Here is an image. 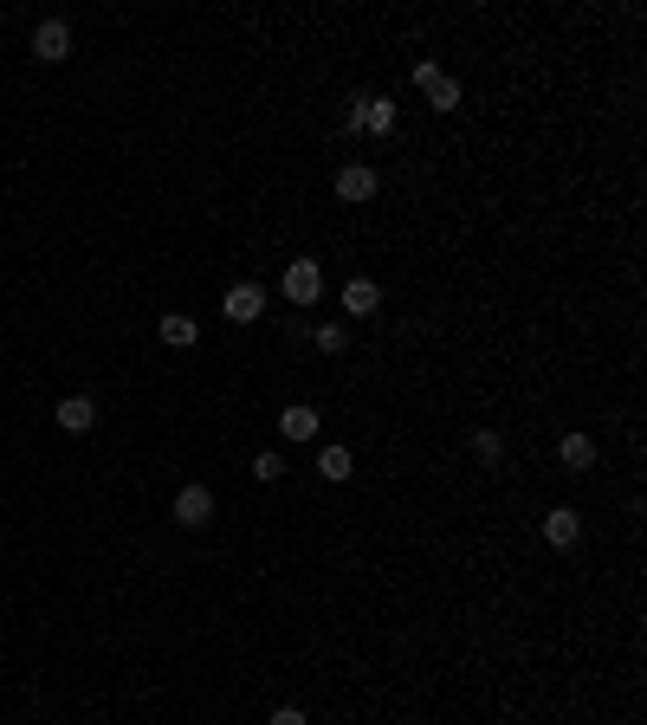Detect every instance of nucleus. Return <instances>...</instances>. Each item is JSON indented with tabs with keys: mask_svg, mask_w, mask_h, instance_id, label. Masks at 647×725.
Returning <instances> with one entry per match:
<instances>
[{
	"mask_svg": "<svg viewBox=\"0 0 647 725\" xmlns=\"http://www.w3.org/2000/svg\"><path fill=\"white\" fill-rule=\"evenodd\" d=\"M318 473H324L330 486H343V480H350V447H324V454H318Z\"/></svg>",
	"mask_w": 647,
	"mask_h": 725,
	"instance_id": "4468645a",
	"label": "nucleus"
},
{
	"mask_svg": "<svg viewBox=\"0 0 647 725\" xmlns=\"http://www.w3.org/2000/svg\"><path fill=\"white\" fill-rule=\"evenodd\" d=\"M576 538H583V518H576L570 505H557V512H544V544H550V551H570Z\"/></svg>",
	"mask_w": 647,
	"mask_h": 725,
	"instance_id": "0eeeda50",
	"label": "nucleus"
},
{
	"mask_svg": "<svg viewBox=\"0 0 647 725\" xmlns=\"http://www.w3.org/2000/svg\"><path fill=\"white\" fill-rule=\"evenodd\" d=\"M208 518H214V492L208 486H182V492H175V525L201 531Z\"/></svg>",
	"mask_w": 647,
	"mask_h": 725,
	"instance_id": "20e7f679",
	"label": "nucleus"
},
{
	"mask_svg": "<svg viewBox=\"0 0 647 725\" xmlns=\"http://www.w3.org/2000/svg\"><path fill=\"white\" fill-rule=\"evenodd\" d=\"M337 195H343V201H369V195H376V169H369V162L337 169Z\"/></svg>",
	"mask_w": 647,
	"mask_h": 725,
	"instance_id": "1a4fd4ad",
	"label": "nucleus"
},
{
	"mask_svg": "<svg viewBox=\"0 0 647 725\" xmlns=\"http://www.w3.org/2000/svg\"><path fill=\"white\" fill-rule=\"evenodd\" d=\"M376 305H382V285L376 279H350V285H343V311H350V318H369Z\"/></svg>",
	"mask_w": 647,
	"mask_h": 725,
	"instance_id": "9d476101",
	"label": "nucleus"
},
{
	"mask_svg": "<svg viewBox=\"0 0 647 725\" xmlns=\"http://www.w3.org/2000/svg\"><path fill=\"white\" fill-rule=\"evenodd\" d=\"M220 311H227L233 324H253L259 311H266V292H259V285H233V292L220 298Z\"/></svg>",
	"mask_w": 647,
	"mask_h": 725,
	"instance_id": "6e6552de",
	"label": "nucleus"
},
{
	"mask_svg": "<svg viewBox=\"0 0 647 725\" xmlns=\"http://www.w3.org/2000/svg\"><path fill=\"white\" fill-rule=\"evenodd\" d=\"M279 473H285V460H279V454H259V460H253V480H266V486H272Z\"/></svg>",
	"mask_w": 647,
	"mask_h": 725,
	"instance_id": "2eb2a0df",
	"label": "nucleus"
},
{
	"mask_svg": "<svg viewBox=\"0 0 647 725\" xmlns=\"http://www.w3.org/2000/svg\"><path fill=\"white\" fill-rule=\"evenodd\" d=\"M52 421H59L65 434H91L98 428V402H91V395H65V402L52 408Z\"/></svg>",
	"mask_w": 647,
	"mask_h": 725,
	"instance_id": "423d86ee",
	"label": "nucleus"
},
{
	"mask_svg": "<svg viewBox=\"0 0 647 725\" xmlns=\"http://www.w3.org/2000/svg\"><path fill=\"white\" fill-rule=\"evenodd\" d=\"M557 454H563V467H570V473H589V467H596V441H589V434H563Z\"/></svg>",
	"mask_w": 647,
	"mask_h": 725,
	"instance_id": "ddd939ff",
	"label": "nucleus"
},
{
	"mask_svg": "<svg viewBox=\"0 0 647 725\" xmlns=\"http://www.w3.org/2000/svg\"><path fill=\"white\" fill-rule=\"evenodd\" d=\"M33 59H46V65L72 59V26H65V20H39L33 26Z\"/></svg>",
	"mask_w": 647,
	"mask_h": 725,
	"instance_id": "7ed1b4c3",
	"label": "nucleus"
},
{
	"mask_svg": "<svg viewBox=\"0 0 647 725\" xmlns=\"http://www.w3.org/2000/svg\"><path fill=\"white\" fill-rule=\"evenodd\" d=\"M162 344H169V350H195L201 344V324L188 318V311H169V318H162Z\"/></svg>",
	"mask_w": 647,
	"mask_h": 725,
	"instance_id": "9b49d317",
	"label": "nucleus"
},
{
	"mask_svg": "<svg viewBox=\"0 0 647 725\" xmlns=\"http://www.w3.org/2000/svg\"><path fill=\"white\" fill-rule=\"evenodd\" d=\"M318 292H324L318 259H292V266H285V298H292V305H318Z\"/></svg>",
	"mask_w": 647,
	"mask_h": 725,
	"instance_id": "f03ea898",
	"label": "nucleus"
},
{
	"mask_svg": "<svg viewBox=\"0 0 647 725\" xmlns=\"http://www.w3.org/2000/svg\"><path fill=\"white\" fill-rule=\"evenodd\" d=\"M499 447H505V441H499L492 428H486V434H473V454H479V460H499Z\"/></svg>",
	"mask_w": 647,
	"mask_h": 725,
	"instance_id": "dca6fc26",
	"label": "nucleus"
},
{
	"mask_svg": "<svg viewBox=\"0 0 647 725\" xmlns=\"http://www.w3.org/2000/svg\"><path fill=\"white\" fill-rule=\"evenodd\" d=\"M415 85H421V98H428L434 111H453V104H460V85H453V78L440 72L434 59H421V65H415Z\"/></svg>",
	"mask_w": 647,
	"mask_h": 725,
	"instance_id": "f257e3e1",
	"label": "nucleus"
},
{
	"mask_svg": "<svg viewBox=\"0 0 647 725\" xmlns=\"http://www.w3.org/2000/svg\"><path fill=\"white\" fill-rule=\"evenodd\" d=\"M350 130L389 136V130H395V104H389V98H363V104H350Z\"/></svg>",
	"mask_w": 647,
	"mask_h": 725,
	"instance_id": "39448f33",
	"label": "nucleus"
},
{
	"mask_svg": "<svg viewBox=\"0 0 647 725\" xmlns=\"http://www.w3.org/2000/svg\"><path fill=\"white\" fill-rule=\"evenodd\" d=\"M279 434H285V441H311V434H318V408L292 402V408L279 415Z\"/></svg>",
	"mask_w": 647,
	"mask_h": 725,
	"instance_id": "f8f14e48",
	"label": "nucleus"
},
{
	"mask_svg": "<svg viewBox=\"0 0 647 725\" xmlns=\"http://www.w3.org/2000/svg\"><path fill=\"white\" fill-rule=\"evenodd\" d=\"M266 725H305V713H298V706H279V713H272Z\"/></svg>",
	"mask_w": 647,
	"mask_h": 725,
	"instance_id": "f3484780",
	"label": "nucleus"
}]
</instances>
